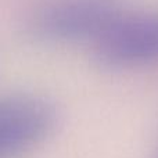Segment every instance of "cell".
I'll return each mask as SVG.
<instances>
[{
	"label": "cell",
	"mask_w": 158,
	"mask_h": 158,
	"mask_svg": "<svg viewBox=\"0 0 158 158\" xmlns=\"http://www.w3.org/2000/svg\"><path fill=\"white\" fill-rule=\"evenodd\" d=\"M122 13L117 0H50L36 11L32 31L44 40L94 43Z\"/></svg>",
	"instance_id": "1"
},
{
	"label": "cell",
	"mask_w": 158,
	"mask_h": 158,
	"mask_svg": "<svg viewBox=\"0 0 158 158\" xmlns=\"http://www.w3.org/2000/svg\"><path fill=\"white\" fill-rule=\"evenodd\" d=\"M94 57L111 69L158 64V13H122L94 42Z\"/></svg>",
	"instance_id": "2"
},
{
	"label": "cell",
	"mask_w": 158,
	"mask_h": 158,
	"mask_svg": "<svg viewBox=\"0 0 158 158\" xmlns=\"http://www.w3.org/2000/svg\"><path fill=\"white\" fill-rule=\"evenodd\" d=\"M57 122V108L46 97H0V158H17L35 148L54 132Z\"/></svg>",
	"instance_id": "3"
},
{
	"label": "cell",
	"mask_w": 158,
	"mask_h": 158,
	"mask_svg": "<svg viewBox=\"0 0 158 158\" xmlns=\"http://www.w3.org/2000/svg\"><path fill=\"white\" fill-rule=\"evenodd\" d=\"M157 158H158V157H157Z\"/></svg>",
	"instance_id": "4"
}]
</instances>
